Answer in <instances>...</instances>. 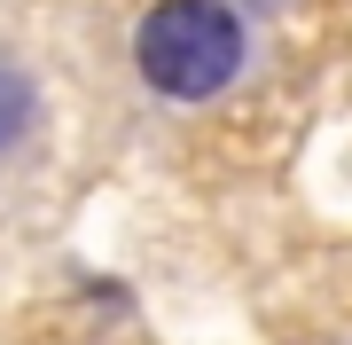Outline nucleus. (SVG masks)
Wrapping results in <instances>:
<instances>
[{"label":"nucleus","instance_id":"2","mask_svg":"<svg viewBox=\"0 0 352 345\" xmlns=\"http://www.w3.org/2000/svg\"><path fill=\"white\" fill-rule=\"evenodd\" d=\"M32 118H39V87L16 63H0V149H16L32 134Z\"/></svg>","mask_w":352,"mask_h":345},{"label":"nucleus","instance_id":"1","mask_svg":"<svg viewBox=\"0 0 352 345\" xmlns=\"http://www.w3.org/2000/svg\"><path fill=\"white\" fill-rule=\"evenodd\" d=\"M243 55H251V32H243V8L227 0H157L133 32L141 79L173 103H212L219 87H235Z\"/></svg>","mask_w":352,"mask_h":345}]
</instances>
